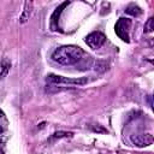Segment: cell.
<instances>
[{
  "label": "cell",
  "mask_w": 154,
  "mask_h": 154,
  "mask_svg": "<svg viewBox=\"0 0 154 154\" xmlns=\"http://www.w3.org/2000/svg\"><path fill=\"white\" fill-rule=\"evenodd\" d=\"M83 55L84 52L81 47L75 45H66L57 48L52 54V59L61 65H73L82 60Z\"/></svg>",
  "instance_id": "1"
},
{
  "label": "cell",
  "mask_w": 154,
  "mask_h": 154,
  "mask_svg": "<svg viewBox=\"0 0 154 154\" xmlns=\"http://www.w3.org/2000/svg\"><path fill=\"white\" fill-rule=\"evenodd\" d=\"M130 29H131V19L129 18H119L116 23L114 30L116 34L125 42L130 41Z\"/></svg>",
  "instance_id": "2"
},
{
  "label": "cell",
  "mask_w": 154,
  "mask_h": 154,
  "mask_svg": "<svg viewBox=\"0 0 154 154\" xmlns=\"http://www.w3.org/2000/svg\"><path fill=\"white\" fill-rule=\"evenodd\" d=\"M47 82L51 83H57V84H69V85H83L88 82L85 77L81 78H69V77H63V76H57V75H49L47 77Z\"/></svg>",
  "instance_id": "3"
},
{
  "label": "cell",
  "mask_w": 154,
  "mask_h": 154,
  "mask_svg": "<svg viewBox=\"0 0 154 154\" xmlns=\"http://www.w3.org/2000/svg\"><path fill=\"white\" fill-rule=\"evenodd\" d=\"M106 41V36L105 34L100 32V31H94V32H90L87 37H85V43L93 48V49H97L100 48Z\"/></svg>",
  "instance_id": "4"
},
{
  "label": "cell",
  "mask_w": 154,
  "mask_h": 154,
  "mask_svg": "<svg viewBox=\"0 0 154 154\" xmlns=\"http://www.w3.org/2000/svg\"><path fill=\"white\" fill-rule=\"evenodd\" d=\"M131 142L137 147H147L153 143V136L152 134H138L135 136H131Z\"/></svg>",
  "instance_id": "5"
},
{
  "label": "cell",
  "mask_w": 154,
  "mask_h": 154,
  "mask_svg": "<svg viewBox=\"0 0 154 154\" xmlns=\"http://www.w3.org/2000/svg\"><path fill=\"white\" fill-rule=\"evenodd\" d=\"M69 5V2H63L59 7H57L55 8V11L53 12V14H52V17H51V29L52 30H57L58 29V20H59V16H60V13H61V11H63V8L64 7H66Z\"/></svg>",
  "instance_id": "6"
},
{
  "label": "cell",
  "mask_w": 154,
  "mask_h": 154,
  "mask_svg": "<svg viewBox=\"0 0 154 154\" xmlns=\"http://www.w3.org/2000/svg\"><path fill=\"white\" fill-rule=\"evenodd\" d=\"M125 12H126L128 14H131V16L137 17V16H140V14L142 13V10H141L138 6H136V5H130V6L126 7Z\"/></svg>",
  "instance_id": "7"
},
{
  "label": "cell",
  "mask_w": 154,
  "mask_h": 154,
  "mask_svg": "<svg viewBox=\"0 0 154 154\" xmlns=\"http://www.w3.org/2000/svg\"><path fill=\"white\" fill-rule=\"evenodd\" d=\"M31 2H25V10H24V13L20 18V22L22 23H25L26 19H29V14H30V11H31Z\"/></svg>",
  "instance_id": "8"
},
{
  "label": "cell",
  "mask_w": 154,
  "mask_h": 154,
  "mask_svg": "<svg viewBox=\"0 0 154 154\" xmlns=\"http://www.w3.org/2000/svg\"><path fill=\"white\" fill-rule=\"evenodd\" d=\"M154 30V18H149L147 23L144 24V31L146 32H152Z\"/></svg>",
  "instance_id": "9"
},
{
  "label": "cell",
  "mask_w": 154,
  "mask_h": 154,
  "mask_svg": "<svg viewBox=\"0 0 154 154\" xmlns=\"http://www.w3.org/2000/svg\"><path fill=\"white\" fill-rule=\"evenodd\" d=\"M72 134L71 132H55L54 134V137H61V136H71Z\"/></svg>",
  "instance_id": "10"
},
{
  "label": "cell",
  "mask_w": 154,
  "mask_h": 154,
  "mask_svg": "<svg viewBox=\"0 0 154 154\" xmlns=\"http://www.w3.org/2000/svg\"><path fill=\"white\" fill-rule=\"evenodd\" d=\"M2 116H4V113H2V111L0 109V117H2Z\"/></svg>",
  "instance_id": "11"
},
{
  "label": "cell",
  "mask_w": 154,
  "mask_h": 154,
  "mask_svg": "<svg viewBox=\"0 0 154 154\" xmlns=\"http://www.w3.org/2000/svg\"><path fill=\"white\" fill-rule=\"evenodd\" d=\"M0 132H1V128H0Z\"/></svg>",
  "instance_id": "12"
}]
</instances>
